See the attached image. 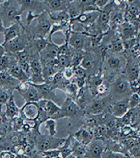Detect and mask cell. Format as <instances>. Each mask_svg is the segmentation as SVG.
Segmentation results:
<instances>
[{
    "label": "cell",
    "mask_w": 140,
    "mask_h": 158,
    "mask_svg": "<svg viewBox=\"0 0 140 158\" xmlns=\"http://www.w3.org/2000/svg\"><path fill=\"white\" fill-rule=\"evenodd\" d=\"M132 94L133 92L130 82L123 74L116 77L115 80L110 84L109 96L114 102L129 98Z\"/></svg>",
    "instance_id": "1"
},
{
    "label": "cell",
    "mask_w": 140,
    "mask_h": 158,
    "mask_svg": "<svg viewBox=\"0 0 140 158\" xmlns=\"http://www.w3.org/2000/svg\"><path fill=\"white\" fill-rule=\"evenodd\" d=\"M0 19L4 25L11 26L14 23H21L20 6L18 1H2L0 3Z\"/></svg>",
    "instance_id": "2"
},
{
    "label": "cell",
    "mask_w": 140,
    "mask_h": 158,
    "mask_svg": "<svg viewBox=\"0 0 140 158\" xmlns=\"http://www.w3.org/2000/svg\"><path fill=\"white\" fill-rule=\"evenodd\" d=\"M64 141L65 138H58L55 136L42 135L38 133V135H35L34 143L37 151L42 152L47 150L58 149Z\"/></svg>",
    "instance_id": "3"
},
{
    "label": "cell",
    "mask_w": 140,
    "mask_h": 158,
    "mask_svg": "<svg viewBox=\"0 0 140 158\" xmlns=\"http://www.w3.org/2000/svg\"><path fill=\"white\" fill-rule=\"evenodd\" d=\"M48 13L47 11L43 12L42 13L39 14L35 21H37L36 25L31 31L33 38L34 37H39V38H45L48 37L51 28L52 24L50 21Z\"/></svg>",
    "instance_id": "4"
},
{
    "label": "cell",
    "mask_w": 140,
    "mask_h": 158,
    "mask_svg": "<svg viewBox=\"0 0 140 158\" xmlns=\"http://www.w3.org/2000/svg\"><path fill=\"white\" fill-rule=\"evenodd\" d=\"M32 38L33 37H31V35H29V31L24 29L21 32V34L16 38L5 45H2L5 48L7 53L15 54V53L21 52V51L24 50Z\"/></svg>",
    "instance_id": "5"
},
{
    "label": "cell",
    "mask_w": 140,
    "mask_h": 158,
    "mask_svg": "<svg viewBox=\"0 0 140 158\" xmlns=\"http://www.w3.org/2000/svg\"><path fill=\"white\" fill-rule=\"evenodd\" d=\"M113 103V100L109 95L106 97H95L87 106L86 111L90 115H98L104 113Z\"/></svg>",
    "instance_id": "6"
},
{
    "label": "cell",
    "mask_w": 140,
    "mask_h": 158,
    "mask_svg": "<svg viewBox=\"0 0 140 158\" xmlns=\"http://www.w3.org/2000/svg\"><path fill=\"white\" fill-rule=\"evenodd\" d=\"M15 90L18 92L26 102H38L42 100L39 91L29 82L20 83Z\"/></svg>",
    "instance_id": "7"
},
{
    "label": "cell",
    "mask_w": 140,
    "mask_h": 158,
    "mask_svg": "<svg viewBox=\"0 0 140 158\" xmlns=\"http://www.w3.org/2000/svg\"><path fill=\"white\" fill-rule=\"evenodd\" d=\"M129 80V81L133 82L139 78V60L138 58L133 56H129L127 62L124 68L123 73Z\"/></svg>",
    "instance_id": "8"
},
{
    "label": "cell",
    "mask_w": 140,
    "mask_h": 158,
    "mask_svg": "<svg viewBox=\"0 0 140 158\" xmlns=\"http://www.w3.org/2000/svg\"><path fill=\"white\" fill-rule=\"evenodd\" d=\"M37 103L39 105V107L47 114L49 118L57 120L59 118H64L61 107L57 106L54 101L48 100H41Z\"/></svg>",
    "instance_id": "9"
},
{
    "label": "cell",
    "mask_w": 140,
    "mask_h": 158,
    "mask_svg": "<svg viewBox=\"0 0 140 158\" xmlns=\"http://www.w3.org/2000/svg\"><path fill=\"white\" fill-rule=\"evenodd\" d=\"M88 40V35H85L84 33L72 31L67 43L71 48L74 50L83 51L86 48V46L89 45L88 43L91 42V41Z\"/></svg>",
    "instance_id": "10"
},
{
    "label": "cell",
    "mask_w": 140,
    "mask_h": 158,
    "mask_svg": "<svg viewBox=\"0 0 140 158\" xmlns=\"http://www.w3.org/2000/svg\"><path fill=\"white\" fill-rule=\"evenodd\" d=\"M127 58L121 54H112L106 58V66L111 71V73H115L121 71L125 68Z\"/></svg>",
    "instance_id": "11"
},
{
    "label": "cell",
    "mask_w": 140,
    "mask_h": 158,
    "mask_svg": "<svg viewBox=\"0 0 140 158\" xmlns=\"http://www.w3.org/2000/svg\"><path fill=\"white\" fill-rule=\"evenodd\" d=\"M106 148V143L102 140H92L86 146V155L85 158H101Z\"/></svg>",
    "instance_id": "12"
},
{
    "label": "cell",
    "mask_w": 140,
    "mask_h": 158,
    "mask_svg": "<svg viewBox=\"0 0 140 158\" xmlns=\"http://www.w3.org/2000/svg\"><path fill=\"white\" fill-rule=\"evenodd\" d=\"M20 6V13L24 11L28 12H37L39 14H41L45 10V4L43 1H32V0H21L18 1Z\"/></svg>",
    "instance_id": "13"
},
{
    "label": "cell",
    "mask_w": 140,
    "mask_h": 158,
    "mask_svg": "<svg viewBox=\"0 0 140 158\" xmlns=\"http://www.w3.org/2000/svg\"><path fill=\"white\" fill-rule=\"evenodd\" d=\"M39 114V107L37 102H26L20 109V116L25 119H37Z\"/></svg>",
    "instance_id": "14"
},
{
    "label": "cell",
    "mask_w": 140,
    "mask_h": 158,
    "mask_svg": "<svg viewBox=\"0 0 140 158\" xmlns=\"http://www.w3.org/2000/svg\"><path fill=\"white\" fill-rule=\"evenodd\" d=\"M43 2L45 4V10L48 13L67 12L71 2L66 0H47Z\"/></svg>",
    "instance_id": "15"
},
{
    "label": "cell",
    "mask_w": 140,
    "mask_h": 158,
    "mask_svg": "<svg viewBox=\"0 0 140 158\" xmlns=\"http://www.w3.org/2000/svg\"><path fill=\"white\" fill-rule=\"evenodd\" d=\"M94 98V96L93 95L88 86H85L84 87L79 89L75 102L80 109H86Z\"/></svg>",
    "instance_id": "16"
},
{
    "label": "cell",
    "mask_w": 140,
    "mask_h": 158,
    "mask_svg": "<svg viewBox=\"0 0 140 158\" xmlns=\"http://www.w3.org/2000/svg\"><path fill=\"white\" fill-rule=\"evenodd\" d=\"M129 98L123 99L114 102L111 106V114L114 117L121 118L130 110L129 104Z\"/></svg>",
    "instance_id": "17"
},
{
    "label": "cell",
    "mask_w": 140,
    "mask_h": 158,
    "mask_svg": "<svg viewBox=\"0 0 140 158\" xmlns=\"http://www.w3.org/2000/svg\"><path fill=\"white\" fill-rule=\"evenodd\" d=\"M25 29L24 26L22 23H14V24L8 27H6L5 31H4V42L2 45L10 42L13 40L18 37L21 34L23 29Z\"/></svg>",
    "instance_id": "18"
},
{
    "label": "cell",
    "mask_w": 140,
    "mask_h": 158,
    "mask_svg": "<svg viewBox=\"0 0 140 158\" xmlns=\"http://www.w3.org/2000/svg\"><path fill=\"white\" fill-rule=\"evenodd\" d=\"M61 109L62 110L64 118L74 117L81 110L77 105L76 102L68 97H66L64 103L61 106Z\"/></svg>",
    "instance_id": "19"
},
{
    "label": "cell",
    "mask_w": 140,
    "mask_h": 158,
    "mask_svg": "<svg viewBox=\"0 0 140 158\" xmlns=\"http://www.w3.org/2000/svg\"><path fill=\"white\" fill-rule=\"evenodd\" d=\"M20 82L13 78L7 71L0 72V89L14 92Z\"/></svg>",
    "instance_id": "20"
},
{
    "label": "cell",
    "mask_w": 140,
    "mask_h": 158,
    "mask_svg": "<svg viewBox=\"0 0 140 158\" xmlns=\"http://www.w3.org/2000/svg\"><path fill=\"white\" fill-rule=\"evenodd\" d=\"M7 72L13 78L18 81L20 83H26L29 81V76L21 68L18 62H15L13 64H12L7 70Z\"/></svg>",
    "instance_id": "21"
},
{
    "label": "cell",
    "mask_w": 140,
    "mask_h": 158,
    "mask_svg": "<svg viewBox=\"0 0 140 158\" xmlns=\"http://www.w3.org/2000/svg\"><path fill=\"white\" fill-rule=\"evenodd\" d=\"M5 106L6 109L4 114L7 119L13 120L20 116V108L16 106L13 94H12L8 101L6 102Z\"/></svg>",
    "instance_id": "22"
},
{
    "label": "cell",
    "mask_w": 140,
    "mask_h": 158,
    "mask_svg": "<svg viewBox=\"0 0 140 158\" xmlns=\"http://www.w3.org/2000/svg\"><path fill=\"white\" fill-rule=\"evenodd\" d=\"M32 84L35 88H37V89L39 91L41 96H42V100H52V101L56 100V96L54 93V89H53L52 86H51L49 84H48V83H45V84L38 85L33 84Z\"/></svg>",
    "instance_id": "23"
},
{
    "label": "cell",
    "mask_w": 140,
    "mask_h": 158,
    "mask_svg": "<svg viewBox=\"0 0 140 158\" xmlns=\"http://www.w3.org/2000/svg\"><path fill=\"white\" fill-rule=\"evenodd\" d=\"M72 142V155L80 158H84L86 155V146L80 143L72 135L71 138Z\"/></svg>",
    "instance_id": "24"
},
{
    "label": "cell",
    "mask_w": 140,
    "mask_h": 158,
    "mask_svg": "<svg viewBox=\"0 0 140 158\" xmlns=\"http://www.w3.org/2000/svg\"><path fill=\"white\" fill-rule=\"evenodd\" d=\"M77 141L83 144L85 146H87L88 143L93 140V135L91 133L87 130L80 129L75 134L73 135Z\"/></svg>",
    "instance_id": "25"
},
{
    "label": "cell",
    "mask_w": 140,
    "mask_h": 158,
    "mask_svg": "<svg viewBox=\"0 0 140 158\" xmlns=\"http://www.w3.org/2000/svg\"><path fill=\"white\" fill-rule=\"evenodd\" d=\"M15 62H17V61L13 55L9 53H6L5 56L0 59V72L7 71L10 67Z\"/></svg>",
    "instance_id": "26"
},
{
    "label": "cell",
    "mask_w": 140,
    "mask_h": 158,
    "mask_svg": "<svg viewBox=\"0 0 140 158\" xmlns=\"http://www.w3.org/2000/svg\"><path fill=\"white\" fill-rule=\"evenodd\" d=\"M96 65L95 59L92 56V54L90 52H85L83 54V58L80 66L82 68H83L85 70L87 71L92 69Z\"/></svg>",
    "instance_id": "27"
},
{
    "label": "cell",
    "mask_w": 140,
    "mask_h": 158,
    "mask_svg": "<svg viewBox=\"0 0 140 158\" xmlns=\"http://www.w3.org/2000/svg\"><path fill=\"white\" fill-rule=\"evenodd\" d=\"M107 48L113 52L112 54H121L125 49L124 43L122 41V40L120 39L119 37H115V39L112 40Z\"/></svg>",
    "instance_id": "28"
},
{
    "label": "cell",
    "mask_w": 140,
    "mask_h": 158,
    "mask_svg": "<svg viewBox=\"0 0 140 158\" xmlns=\"http://www.w3.org/2000/svg\"><path fill=\"white\" fill-rule=\"evenodd\" d=\"M72 135H69L67 138H65V141L64 143L58 148L59 151L61 152V157L66 158L69 155H72V142H71Z\"/></svg>",
    "instance_id": "29"
},
{
    "label": "cell",
    "mask_w": 140,
    "mask_h": 158,
    "mask_svg": "<svg viewBox=\"0 0 140 158\" xmlns=\"http://www.w3.org/2000/svg\"><path fill=\"white\" fill-rule=\"evenodd\" d=\"M79 89H80L78 87V86H77L74 82L70 81L64 86L63 90H64V92H65V93H66V97L70 98L71 99H72V100H74V101H75V99L77 98V96H78Z\"/></svg>",
    "instance_id": "30"
},
{
    "label": "cell",
    "mask_w": 140,
    "mask_h": 158,
    "mask_svg": "<svg viewBox=\"0 0 140 158\" xmlns=\"http://www.w3.org/2000/svg\"><path fill=\"white\" fill-rule=\"evenodd\" d=\"M136 33L135 26L130 22L124 23L122 25V35L125 39L130 40L134 38V35Z\"/></svg>",
    "instance_id": "31"
},
{
    "label": "cell",
    "mask_w": 140,
    "mask_h": 158,
    "mask_svg": "<svg viewBox=\"0 0 140 158\" xmlns=\"http://www.w3.org/2000/svg\"><path fill=\"white\" fill-rule=\"evenodd\" d=\"M45 127L46 130L48 131L49 135L55 136L57 133L56 130V120L53 119V118H48L44 122Z\"/></svg>",
    "instance_id": "32"
},
{
    "label": "cell",
    "mask_w": 140,
    "mask_h": 158,
    "mask_svg": "<svg viewBox=\"0 0 140 158\" xmlns=\"http://www.w3.org/2000/svg\"><path fill=\"white\" fill-rule=\"evenodd\" d=\"M127 155H123L122 153L115 152L112 151V150L106 149L104 150V152L102 153L101 158H126Z\"/></svg>",
    "instance_id": "33"
},
{
    "label": "cell",
    "mask_w": 140,
    "mask_h": 158,
    "mask_svg": "<svg viewBox=\"0 0 140 158\" xmlns=\"http://www.w3.org/2000/svg\"><path fill=\"white\" fill-rule=\"evenodd\" d=\"M129 104L130 109H134L140 106V96L137 93H133L129 97Z\"/></svg>",
    "instance_id": "34"
},
{
    "label": "cell",
    "mask_w": 140,
    "mask_h": 158,
    "mask_svg": "<svg viewBox=\"0 0 140 158\" xmlns=\"http://www.w3.org/2000/svg\"><path fill=\"white\" fill-rule=\"evenodd\" d=\"M63 77L67 81H72L74 77V68L72 67H68L62 70Z\"/></svg>",
    "instance_id": "35"
},
{
    "label": "cell",
    "mask_w": 140,
    "mask_h": 158,
    "mask_svg": "<svg viewBox=\"0 0 140 158\" xmlns=\"http://www.w3.org/2000/svg\"><path fill=\"white\" fill-rule=\"evenodd\" d=\"M136 132L133 130V127L130 125H123L121 127V135H123L124 138H134L132 136V134L135 133Z\"/></svg>",
    "instance_id": "36"
},
{
    "label": "cell",
    "mask_w": 140,
    "mask_h": 158,
    "mask_svg": "<svg viewBox=\"0 0 140 158\" xmlns=\"http://www.w3.org/2000/svg\"><path fill=\"white\" fill-rule=\"evenodd\" d=\"M12 94H13V92L0 89V104L4 105L8 101Z\"/></svg>",
    "instance_id": "37"
},
{
    "label": "cell",
    "mask_w": 140,
    "mask_h": 158,
    "mask_svg": "<svg viewBox=\"0 0 140 158\" xmlns=\"http://www.w3.org/2000/svg\"><path fill=\"white\" fill-rule=\"evenodd\" d=\"M40 154L41 155L44 157L55 158V157H61V152L58 149L47 150V151L42 152H40Z\"/></svg>",
    "instance_id": "38"
},
{
    "label": "cell",
    "mask_w": 140,
    "mask_h": 158,
    "mask_svg": "<svg viewBox=\"0 0 140 158\" xmlns=\"http://www.w3.org/2000/svg\"><path fill=\"white\" fill-rule=\"evenodd\" d=\"M129 155L136 158H140V141L134 147L129 150Z\"/></svg>",
    "instance_id": "39"
},
{
    "label": "cell",
    "mask_w": 140,
    "mask_h": 158,
    "mask_svg": "<svg viewBox=\"0 0 140 158\" xmlns=\"http://www.w3.org/2000/svg\"><path fill=\"white\" fill-rule=\"evenodd\" d=\"M18 64L21 68L24 71V72L28 75L29 78H30L31 76V68H30V62H24V61H19V62H17Z\"/></svg>",
    "instance_id": "40"
},
{
    "label": "cell",
    "mask_w": 140,
    "mask_h": 158,
    "mask_svg": "<svg viewBox=\"0 0 140 158\" xmlns=\"http://www.w3.org/2000/svg\"><path fill=\"white\" fill-rule=\"evenodd\" d=\"M16 155L9 150H5L0 152V158H15Z\"/></svg>",
    "instance_id": "41"
},
{
    "label": "cell",
    "mask_w": 140,
    "mask_h": 158,
    "mask_svg": "<svg viewBox=\"0 0 140 158\" xmlns=\"http://www.w3.org/2000/svg\"><path fill=\"white\" fill-rule=\"evenodd\" d=\"M110 2V1H106V0H96L95 1V5L102 11Z\"/></svg>",
    "instance_id": "42"
},
{
    "label": "cell",
    "mask_w": 140,
    "mask_h": 158,
    "mask_svg": "<svg viewBox=\"0 0 140 158\" xmlns=\"http://www.w3.org/2000/svg\"><path fill=\"white\" fill-rule=\"evenodd\" d=\"M6 53H7V51H6L5 47H4L2 44H0V59H1L3 56H5Z\"/></svg>",
    "instance_id": "43"
},
{
    "label": "cell",
    "mask_w": 140,
    "mask_h": 158,
    "mask_svg": "<svg viewBox=\"0 0 140 158\" xmlns=\"http://www.w3.org/2000/svg\"><path fill=\"white\" fill-rule=\"evenodd\" d=\"M5 29H6V27H5V25H4L2 21V19H0V33H4V31H5Z\"/></svg>",
    "instance_id": "44"
},
{
    "label": "cell",
    "mask_w": 140,
    "mask_h": 158,
    "mask_svg": "<svg viewBox=\"0 0 140 158\" xmlns=\"http://www.w3.org/2000/svg\"><path fill=\"white\" fill-rule=\"evenodd\" d=\"M15 158H31L30 157H29V155H26V154H24V155H16V157Z\"/></svg>",
    "instance_id": "45"
},
{
    "label": "cell",
    "mask_w": 140,
    "mask_h": 158,
    "mask_svg": "<svg viewBox=\"0 0 140 158\" xmlns=\"http://www.w3.org/2000/svg\"><path fill=\"white\" fill-rule=\"evenodd\" d=\"M66 158H80V157H76V156H74V155H69L68 157H66Z\"/></svg>",
    "instance_id": "46"
},
{
    "label": "cell",
    "mask_w": 140,
    "mask_h": 158,
    "mask_svg": "<svg viewBox=\"0 0 140 158\" xmlns=\"http://www.w3.org/2000/svg\"><path fill=\"white\" fill-rule=\"evenodd\" d=\"M2 106H3V105L0 104V115L3 114V112H2Z\"/></svg>",
    "instance_id": "47"
},
{
    "label": "cell",
    "mask_w": 140,
    "mask_h": 158,
    "mask_svg": "<svg viewBox=\"0 0 140 158\" xmlns=\"http://www.w3.org/2000/svg\"><path fill=\"white\" fill-rule=\"evenodd\" d=\"M126 158H136V157H132V156H131V155H128V156H127V157H126Z\"/></svg>",
    "instance_id": "48"
},
{
    "label": "cell",
    "mask_w": 140,
    "mask_h": 158,
    "mask_svg": "<svg viewBox=\"0 0 140 158\" xmlns=\"http://www.w3.org/2000/svg\"><path fill=\"white\" fill-rule=\"evenodd\" d=\"M2 135H3V133H2L1 130H0V138H1V136H2Z\"/></svg>",
    "instance_id": "49"
},
{
    "label": "cell",
    "mask_w": 140,
    "mask_h": 158,
    "mask_svg": "<svg viewBox=\"0 0 140 158\" xmlns=\"http://www.w3.org/2000/svg\"><path fill=\"white\" fill-rule=\"evenodd\" d=\"M139 78H140V59H139Z\"/></svg>",
    "instance_id": "50"
},
{
    "label": "cell",
    "mask_w": 140,
    "mask_h": 158,
    "mask_svg": "<svg viewBox=\"0 0 140 158\" xmlns=\"http://www.w3.org/2000/svg\"><path fill=\"white\" fill-rule=\"evenodd\" d=\"M139 40V42L140 43V33H139V40Z\"/></svg>",
    "instance_id": "51"
},
{
    "label": "cell",
    "mask_w": 140,
    "mask_h": 158,
    "mask_svg": "<svg viewBox=\"0 0 140 158\" xmlns=\"http://www.w3.org/2000/svg\"><path fill=\"white\" fill-rule=\"evenodd\" d=\"M44 158H48V157H44ZM55 158H62V157H55Z\"/></svg>",
    "instance_id": "52"
},
{
    "label": "cell",
    "mask_w": 140,
    "mask_h": 158,
    "mask_svg": "<svg viewBox=\"0 0 140 158\" xmlns=\"http://www.w3.org/2000/svg\"><path fill=\"white\" fill-rule=\"evenodd\" d=\"M137 94H139V95L140 96V89H139V92H138V93Z\"/></svg>",
    "instance_id": "53"
},
{
    "label": "cell",
    "mask_w": 140,
    "mask_h": 158,
    "mask_svg": "<svg viewBox=\"0 0 140 158\" xmlns=\"http://www.w3.org/2000/svg\"><path fill=\"white\" fill-rule=\"evenodd\" d=\"M0 3H1V2H0Z\"/></svg>",
    "instance_id": "54"
},
{
    "label": "cell",
    "mask_w": 140,
    "mask_h": 158,
    "mask_svg": "<svg viewBox=\"0 0 140 158\" xmlns=\"http://www.w3.org/2000/svg\"><path fill=\"white\" fill-rule=\"evenodd\" d=\"M84 158H85V157H84Z\"/></svg>",
    "instance_id": "55"
}]
</instances>
